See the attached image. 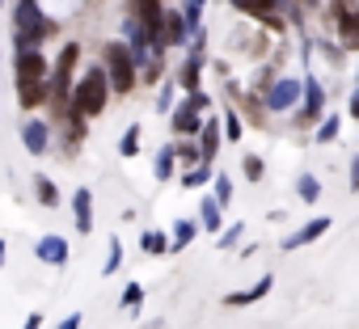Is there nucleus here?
Instances as JSON below:
<instances>
[{
    "instance_id": "1",
    "label": "nucleus",
    "mask_w": 359,
    "mask_h": 329,
    "mask_svg": "<svg viewBox=\"0 0 359 329\" xmlns=\"http://www.w3.org/2000/svg\"><path fill=\"white\" fill-rule=\"evenodd\" d=\"M106 93H110V85H106V72H102V68H89V72L81 76V85L72 89V114H76V118L102 114V106H106Z\"/></svg>"
},
{
    "instance_id": "2",
    "label": "nucleus",
    "mask_w": 359,
    "mask_h": 329,
    "mask_svg": "<svg viewBox=\"0 0 359 329\" xmlns=\"http://www.w3.org/2000/svg\"><path fill=\"white\" fill-rule=\"evenodd\" d=\"M106 85L114 93H131L135 89V59L123 43H110L106 47Z\"/></svg>"
},
{
    "instance_id": "3",
    "label": "nucleus",
    "mask_w": 359,
    "mask_h": 329,
    "mask_svg": "<svg viewBox=\"0 0 359 329\" xmlns=\"http://www.w3.org/2000/svg\"><path fill=\"white\" fill-rule=\"evenodd\" d=\"M55 26L39 13L34 0H18V47H34L39 38H47Z\"/></svg>"
},
{
    "instance_id": "4",
    "label": "nucleus",
    "mask_w": 359,
    "mask_h": 329,
    "mask_svg": "<svg viewBox=\"0 0 359 329\" xmlns=\"http://www.w3.org/2000/svg\"><path fill=\"white\" fill-rule=\"evenodd\" d=\"M76 59H81V47H76V43H68V47L60 51L55 80H51V89H55V102H64V97L72 93V72H76Z\"/></svg>"
},
{
    "instance_id": "5",
    "label": "nucleus",
    "mask_w": 359,
    "mask_h": 329,
    "mask_svg": "<svg viewBox=\"0 0 359 329\" xmlns=\"http://www.w3.org/2000/svg\"><path fill=\"white\" fill-rule=\"evenodd\" d=\"M203 106H208V97L191 89V97L173 110V131H177V135H195V131H199V110H203Z\"/></svg>"
},
{
    "instance_id": "6",
    "label": "nucleus",
    "mask_w": 359,
    "mask_h": 329,
    "mask_svg": "<svg viewBox=\"0 0 359 329\" xmlns=\"http://www.w3.org/2000/svg\"><path fill=\"white\" fill-rule=\"evenodd\" d=\"M43 72H47V59L34 47H22V55H18V80H43Z\"/></svg>"
},
{
    "instance_id": "7",
    "label": "nucleus",
    "mask_w": 359,
    "mask_h": 329,
    "mask_svg": "<svg viewBox=\"0 0 359 329\" xmlns=\"http://www.w3.org/2000/svg\"><path fill=\"white\" fill-rule=\"evenodd\" d=\"M296 97H300V80H279V85L266 93V106H271V110H287V106H296Z\"/></svg>"
},
{
    "instance_id": "8",
    "label": "nucleus",
    "mask_w": 359,
    "mask_h": 329,
    "mask_svg": "<svg viewBox=\"0 0 359 329\" xmlns=\"http://www.w3.org/2000/svg\"><path fill=\"white\" fill-rule=\"evenodd\" d=\"M39 258L47 266H68V241L64 237H43L39 241Z\"/></svg>"
},
{
    "instance_id": "9",
    "label": "nucleus",
    "mask_w": 359,
    "mask_h": 329,
    "mask_svg": "<svg viewBox=\"0 0 359 329\" xmlns=\"http://www.w3.org/2000/svg\"><path fill=\"white\" fill-rule=\"evenodd\" d=\"M325 228H330V220H325V216H317V220H309V224H304L300 232H292V237L283 241V249H300V245H309V241H317V237H321Z\"/></svg>"
},
{
    "instance_id": "10",
    "label": "nucleus",
    "mask_w": 359,
    "mask_h": 329,
    "mask_svg": "<svg viewBox=\"0 0 359 329\" xmlns=\"http://www.w3.org/2000/svg\"><path fill=\"white\" fill-rule=\"evenodd\" d=\"M72 211H76V228H81V232H89V228H93V195H89V186H85V190H76Z\"/></svg>"
},
{
    "instance_id": "11",
    "label": "nucleus",
    "mask_w": 359,
    "mask_h": 329,
    "mask_svg": "<svg viewBox=\"0 0 359 329\" xmlns=\"http://www.w3.org/2000/svg\"><path fill=\"white\" fill-rule=\"evenodd\" d=\"M271 287H275V279H271V274H262V279H258V283H254L250 291H237V295H229L224 304H229V308H241V304H254V300H262V295H266Z\"/></svg>"
},
{
    "instance_id": "12",
    "label": "nucleus",
    "mask_w": 359,
    "mask_h": 329,
    "mask_svg": "<svg viewBox=\"0 0 359 329\" xmlns=\"http://www.w3.org/2000/svg\"><path fill=\"white\" fill-rule=\"evenodd\" d=\"M18 102L30 110V106H43L47 102V85L43 80H18Z\"/></svg>"
},
{
    "instance_id": "13",
    "label": "nucleus",
    "mask_w": 359,
    "mask_h": 329,
    "mask_svg": "<svg viewBox=\"0 0 359 329\" xmlns=\"http://www.w3.org/2000/svg\"><path fill=\"white\" fill-rule=\"evenodd\" d=\"M22 139H26V148H30L34 156H43V152H47V122H26V127H22Z\"/></svg>"
},
{
    "instance_id": "14",
    "label": "nucleus",
    "mask_w": 359,
    "mask_h": 329,
    "mask_svg": "<svg viewBox=\"0 0 359 329\" xmlns=\"http://www.w3.org/2000/svg\"><path fill=\"white\" fill-rule=\"evenodd\" d=\"M199 68H203V55L195 51L187 59V68H182V89H199Z\"/></svg>"
},
{
    "instance_id": "15",
    "label": "nucleus",
    "mask_w": 359,
    "mask_h": 329,
    "mask_svg": "<svg viewBox=\"0 0 359 329\" xmlns=\"http://www.w3.org/2000/svg\"><path fill=\"white\" fill-rule=\"evenodd\" d=\"M199 131H203V160H212L220 148V131H216V122H199Z\"/></svg>"
},
{
    "instance_id": "16",
    "label": "nucleus",
    "mask_w": 359,
    "mask_h": 329,
    "mask_svg": "<svg viewBox=\"0 0 359 329\" xmlns=\"http://www.w3.org/2000/svg\"><path fill=\"white\" fill-rule=\"evenodd\" d=\"M34 186H39V203H43V207H55V203H60V190H55V182H51V178H43V174H39V178H34Z\"/></svg>"
},
{
    "instance_id": "17",
    "label": "nucleus",
    "mask_w": 359,
    "mask_h": 329,
    "mask_svg": "<svg viewBox=\"0 0 359 329\" xmlns=\"http://www.w3.org/2000/svg\"><path fill=\"white\" fill-rule=\"evenodd\" d=\"M191 241H195V224H191V220H177V228H173V245H169V249L177 253V249L191 245Z\"/></svg>"
},
{
    "instance_id": "18",
    "label": "nucleus",
    "mask_w": 359,
    "mask_h": 329,
    "mask_svg": "<svg viewBox=\"0 0 359 329\" xmlns=\"http://www.w3.org/2000/svg\"><path fill=\"white\" fill-rule=\"evenodd\" d=\"M296 190H300V199H304V203H317V199H321V186H317V178H313V174H304V178L296 182Z\"/></svg>"
},
{
    "instance_id": "19",
    "label": "nucleus",
    "mask_w": 359,
    "mask_h": 329,
    "mask_svg": "<svg viewBox=\"0 0 359 329\" xmlns=\"http://www.w3.org/2000/svg\"><path fill=\"white\" fill-rule=\"evenodd\" d=\"M199 216H203V228L220 232V203H216V199H208V203L199 207Z\"/></svg>"
},
{
    "instance_id": "20",
    "label": "nucleus",
    "mask_w": 359,
    "mask_h": 329,
    "mask_svg": "<svg viewBox=\"0 0 359 329\" xmlns=\"http://www.w3.org/2000/svg\"><path fill=\"white\" fill-rule=\"evenodd\" d=\"M144 253H152V258H161V253H169V241H165L161 232H144Z\"/></svg>"
},
{
    "instance_id": "21",
    "label": "nucleus",
    "mask_w": 359,
    "mask_h": 329,
    "mask_svg": "<svg viewBox=\"0 0 359 329\" xmlns=\"http://www.w3.org/2000/svg\"><path fill=\"white\" fill-rule=\"evenodd\" d=\"M233 5H237L241 13H271L279 0H233Z\"/></svg>"
},
{
    "instance_id": "22",
    "label": "nucleus",
    "mask_w": 359,
    "mask_h": 329,
    "mask_svg": "<svg viewBox=\"0 0 359 329\" xmlns=\"http://www.w3.org/2000/svg\"><path fill=\"white\" fill-rule=\"evenodd\" d=\"M118 262H123V241H118V237H110V258H106L102 274H114V270H118Z\"/></svg>"
},
{
    "instance_id": "23",
    "label": "nucleus",
    "mask_w": 359,
    "mask_h": 329,
    "mask_svg": "<svg viewBox=\"0 0 359 329\" xmlns=\"http://www.w3.org/2000/svg\"><path fill=\"white\" fill-rule=\"evenodd\" d=\"M173 156H177L173 148H161V156H156V178H169L173 174Z\"/></svg>"
},
{
    "instance_id": "24",
    "label": "nucleus",
    "mask_w": 359,
    "mask_h": 329,
    "mask_svg": "<svg viewBox=\"0 0 359 329\" xmlns=\"http://www.w3.org/2000/svg\"><path fill=\"white\" fill-rule=\"evenodd\" d=\"M135 148H140V127H127V135H123L118 152H123V156H135Z\"/></svg>"
},
{
    "instance_id": "25",
    "label": "nucleus",
    "mask_w": 359,
    "mask_h": 329,
    "mask_svg": "<svg viewBox=\"0 0 359 329\" xmlns=\"http://www.w3.org/2000/svg\"><path fill=\"white\" fill-rule=\"evenodd\" d=\"M216 203H220V207L233 203V182H229V178H216Z\"/></svg>"
},
{
    "instance_id": "26",
    "label": "nucleus",
    "mask_w": 359,
    "mask_h": 329,
    "mask_svg": "<svg viewBox=\"0 0 359 329\" xmlns=\"http://www.w3.org/2000/svg\"><path fill=\"white\" fill-rule=\"evenodd\" d=\"M262 174H266V164H262L258 156H245V178H250V182H258Z\"/></svg>"
},
{
    "instance_id": "27",
    "label": "nucleus",
    "mask_w": 359,
    "mask_h": 329,
    "mask_svg": "<svg viewBox=\"0 0 359 329\" xmlns=\"http://www.w3.org/2000/svg\"><path fill=\"white\" fill-rule=\"evenodd\" d=\"M140 300H144V287H140V283H131V287H127V295H123V304H127V308H140Z\"/></svg>"
},
{
    "instance_id": "28",
    "label": "nucleus",
    "mask_w": 359,
    "mask_h": 329,
    "mask_svg": "<svg viewBox=\"0 0 359 329\" xmlns=\"http://www.w3.org/2000/svg\"><path fill=\"white\" fill-rule=\"evenodd\" d=\"M304 89H309V114H317V110H321V89H317L313 80H309Z\"/></svg>"
},
{
    "instance_id": "29",
    "label": "nucleus",
    "mask_w": 359,
    "mask_h": 329,
    "mask_svg": "<svg viewBox=\"0 0 359 329\" xmlns=\"http://www.w3.org/2000/svg\"><path fill=\"white\" fill-rule=\"evenodd\" d=\"M241 232H245V224H233V228L220 237V245H224V249H229V245H237V241H241Z\"/></svg>"
},
{
    "instance_id": "30",
    "label": "nucleus",
    "mask_w": 359,
    "mask_h": 329,
    "mask_svg": "<svg viewBox=\"0 0 359 329\" xmlns=\"http://www.w3.org/2000/svg\"><path fill=\"white\" fill-rule=\"evenodd\" d=\"M334 135H338V118H325V127L317 131V139L325 144V139H334Z\"/></svg>"
},
{
    "instance_id": "31",
    "label": "nucleus",
    "mask_w": 359,
    "mask_h": 329,
    "mask_svg": "<svg viewBox=\"0 0 359 329\" xmlns=\"http://www.w3.org/2000/svg\"><path fill=\"white\" fill-rule=\"evenodd\" d=\"M199 13H203V0H191V5H187V26H195Z\"/></svg>"
},
{
    "instance_id": "32",
    "label": "nucleus",
    "mask_w": 359,
    "mask_h": 329,
    "mask_svg": "<svg viewBox=\"0 0 359 329\" xmlns=\"http://www.w3.org/2000/svg\"><path fill=\"white\" fill-rule=\"evenodd\" d=\"M182 160H187V164H195V160H203V152H199L195 144H187V148H182Z\"/></svg>"
},
{
    "instance_id": "33",
    "label": "nucleus",
    "mask_w": 359,
    "mask_h": 329,
    "mask_svg": "<svg viewBox=\"0 0 359 329\" xmlns=\"http://www.w3.org/2000/svg\"><path fill=\"white\" fill-rule=\"evenodd\" d=\"M203 182H208V169H191L187 174V186H203Z\"/></svg>"
},
{
    "instance_id": "34",
    "label": "nucleus",
    "mask_w": 359,
    "mask_h": 329,
    "mask_svg": "<svg viewBox=\"0 0 359 329\" xmlns=\"http://www.w3.org/2000/svg\"><path fill=\"white\" fill-rule=\"evenodd\" d=\"M60 329H81V312H72V316H64V321H60Z\"/></svg>"
},
{
    "instance_id": "35",
    "label": "nucleus",
    "mask_w": 359,
    "mask_h": 329,
    "mask_svg": "<svg viewBox=\"0 0 359 329\" xmlns=\"http://www.w3.org/2000/svg\"><path fill=\"white\" fill-rule=\"evenodd\" d=\"M39 325H43V316H39V312H30V316H26V329H39Z\"/></svg>"
},
{
    "instance_id": "36",
    "label": "nucleus",
    "mask_w": 359,
    "mask_h": 329,
    "mask_svg": "<svg viewBox=\"0 0 359 329\" xmlns=\"http://www.w3.org/2000/svg\"><path fill=\"white\" fill-rule=\"evenodd\" d=\"M0 262H5V241H0Z\"/></svg>"
}]
</instances>
